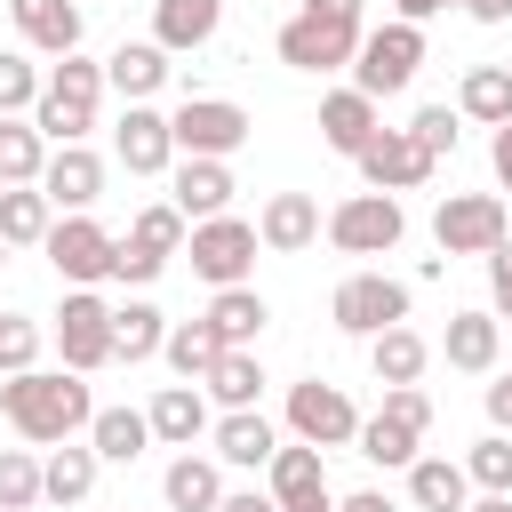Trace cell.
<instances>
[{"mask_svg":"<svg viewBox=\"0 0 512 512\" xmlns=\"http://www.w3.org/2000/svg\"><path fill=\"white\" fill-rule=\"evenodd\" d=\"M0 416H8L32 448H64V440L88 432L96 400H88V384H80L72 368H24V376H0Z\"/></svg>","mask_w":512,"mask_h":512,"instance_id":"1","label":"cell"},{"mask_svg":"<svg viewBox=\"0 0 512 512\" xmlns=\"http://www.w3.org/2000/svg\"><path fill=\"white\" fill-rule=\"evenodd\" d=\"M352 48H360V0H304L280 24V64L296 72H336L352 64Z\"/></svg>","mask_w":512,"mask_h":512,"instance_id":"2","label":"cell"},{"mask_svg":"<svg viewBox=\"0 0 512 512\" xmlns=\"http://www.w3.org/2000/svg\"><path fill=\"white\" fill-rule=\"evenodd\" d=\"M96 96H104V64H88V56H56L48 80H40L32 128H40L48 144H88V128H96Z\"/></svg>","mask_w":512,"mask_h":512,"instance_id":"3","label":"cell"},{"mask_svg":"<svg viewBox=\"0 0 512 512\" xmlns=\"http://www.w3.org/2000/svg\"><path fill=\"white\" fill-rule=\"evenodd\" d=\"M416 64H424V24H376V32H360V48H352V88L368 96V104H384V96H400L408 80H416Z\"/></svg>","mask_w":512,"mask_h":512,"instance_id":"4","label":"cell"},{"mask_svg":"<svg viewBox=\"0 0 512 512\" xmlns=\"http://www.w3.org/2000/svg\"><path fill=\"white\" fill-rule=\"evenodd\" d=\"M168 136H176L184 160H232V152L256 136V120H248L232 96H184V104L168 112Z\"/></svg>","mask_w":512,"mask_h":512,"instance_id":"5","label":"cell"},{"mask_svg":"<svg viewBox=\"0 0 512 512\" xmlns=\"http://www.w3.org/2000/svg\"><path fill=\"white\" fill-rule=\"evenodd\" d=\"M184 248H192V272L208 280V288H248V264H256V224L248 216H208V224H192L184 232Z\"/></svg>","mask_w":512,"mask_h":512,"instance_id":"6","label":"cell"},{"mask_svg":"<svg viewBox=\"0 0 512 512\" xmlns=\"http://www.w3.org/2000/svg\"><path fill=\"white\" fill-rule=\"evenodd\" d=\"M328 320H336L344 336H384V328L408 320V280H392V272H352V280H336Z\"/></svg>","mask_w":512,"mask_h":512,"instance_id":"7","label":"cell"},{"mask_svg":"<svg viewBox=\"0 0 512 512\" xmlns=\"http://www.w3.org/2000/svg\"><path fill=\"white\" fill-rule=\"evenodd\" d=\"M400 232H408V208L392 192H352L328 208V240L344 256H384V248H400Z\"/></svg>","mask_w":512,"mask_h":512,"instance_id":"8","label":"cell"},{"mask_svg":"<svg viewBox=\"0 0 512 512\" xmlns=\"http://www.w3.org/2000/svg\"><path fill=\"white\" fill-rule=\"evenodd\" d=\"M496 240H512L496 192H448V200L432 208V248H440V256H488Z\"/></svg>","mask_w":512,"mask_h":512,"instance_id":"9","label":"cell"},{"mask_svg":"<svg viewBox=\"0 0 512 512\" xmlns=\"http://www.w3.org/2000/svg\"><path fill=\"white\" fill-rule=\"evenodd\" d=\"M56 352H64V368L72 376H88V368H104L112 360V304L96 296V288H64V304H56Z\"/></svg>","mask_w":512,"mask_h":512,"instance_id":"10","label":"cell"},{"mask_svg":"<svg viewBox=\"0 0 512 512\" xmlns=\"http://www.w3.org/2000/svg\"><path fill=\"white\" fill-rule=\"evenodd\" d=\"M112 240L120 232H104L96 216H64V224H48V264H56V280L64 288H96V280H112Z\"/></svg>","mask_w":512,"mask_h":512,"instance_id":"11","label":"cell"},{"mask_svg":"<svg viewBox=\"0 0 512 512\" xmlns=\"http://www.w3.org/2000/svg\"><path fill=\"white\" fill-rule=\"evenodd\" d=\"M288 432L304 440V448H352V432H360V408L344 400V384H288Z\"/></svg>","mask_w":512,"mask_h":512,"instance_id":"12","label":"cell"},{"mask_svg":"<svg viewBox=\"0 0 512 512\" xmlns=\"http://www.w3.org/2000/svg\"><path fill=\"white\" fill-rule=\"evenodd\" d=\"M352 168H360V184H368V192H416L440 160H432L408 128H376V136L360 144V160H352Z\"/></svg>","mask_w":512,"mask_h":512,"instance_id":"13","label":"cell"},{"mask_svg":"<svg viewBox=\"0 0 512 512\" xmlns=\"http://www.w3.org/2000/svg\"><path fill=\"white\" fill-rule=\"evenodd\" d=\"M40 192H48V208L88 216V208L104 200V160H96L88 144H56V152H48V168H40Z\"/></svg>","mask_w":512,"mask_h":512,"instance_id":"14","label":"cell"},{"mask_svg":"<svg viewBox=\"0 0 512 512\" xmlns=\"http://www.w3.org/2000/svg\"><path fill=\"white\" fill-rule=\"evenodd\" d=\"M168 192H176L168 208H176L184 224H208V216H232V192H240V184H232V168H224V160H176Z\"/></svg>","mask_w":512,"mask_h":512,"instance_id":"15","label":"cell"},{"mask_svg":"<svg viewBox=\"0 0 512 512\" xmlns=\"http://www.w3.org/2000/svg\"><path fill=\"white\" fill-rule=\"evenodd\" d=\"M120 168L128 176H168V160H176V136H168V112H152V104H128L120 112Z\"/></svg>","mask_w":512,"mask_h":512,"instance_id":"16","label":"cell"},{"mask_svg":"<svg viewBox=\"0 0 512 512\" xmlns=\"http://www.w3.org/2000/svg\"><path fill=\"white\" fill-rule=\"evenodd\" d=\"M256 240H264L272 256H304V248L320 240V200H312V192H272V200L256 208Z\"/></svg>","mask_w":512,"mask_h":512,"instance_id":"17","label":"cell"},{"mask_svg":"<svg viewBox=\"0 0 512 512\" xmlns=\"http://www.w3.org/2000/svg\"><path fill=\"white\" fill-rule=\"evenodd\" d=\"M216 24H224V0H152V48H168V56L208 48Z\"/></svg>","mask_w":512,"mask_h":512,"instance_id":"18","label":"cell"},{"mask_svg":"<svg viewBox=\"0 0 512 512\" xmlns=\"http://www.w3.org/2000/svg\"><path fill=\"white\" fill-rule=\"evenodd\" d=\"M208 440H216V464H240V472H264L272 448H280V432L264 424V408H232V416H216Z\"/></svg>","mask_w":512,"mask_h":512,"instance_id":"19","label":"cell"},{"mask_svg":"<svg viewBox=\"0 0 512 512\" xmlns=\"http://www.w3.org/2000/svg\"><path fill=\"white\" fill-rule=\"evenodd\" d=\"M264 496H272V504H320V496H328L320 448H304V440H280V448H272V464H264Z\"/></svg>","mask_w":512,"mask_h":512,"instance_id":"20","label":"cell"},{"mask_svg":"<svg viewBox=\"0 0 512 512\" xmlns=\"http://www.w3.org/2000/svg\"><path fill=\"white\" fill-rule=\"evenodd\" d=\"M8 16L40 56H80V0H8Z\"/></svg>","mask_w":512,"mask_h":512,"instance_id":"21","label":"cell"},{"mask_svg":"<svg viewBox=\"0 0 512 512\" xmlns=\"http://www.w3.org/2000/svg\"><path fill=\"white\" fill-rule=\"evenodd\" d=\"M104 88H120L128 104H152V96L168 88V48H152V40H120V48L104 56Z\"/></svg>","mask_w":512,"mask_h":512,"instance_id":"22","label":"cell"},{"mask_svg":"<svg viewBox=\"0 0 512 512\" xmlns=\"http://www.w3.org/2000/svg\"><path fill=\"white\" fill-rule=\"evenodd\" d=\"M496 344H504V320H496V312H448L440 360L464 368V376H488V368H496Z\"/></svg>","mask_w":512,"mask_h":512,"instance_id":"23","label":"cell"},{"mask_svg":"<svg viewBox=\"0 0 512 512\" xmlns=\"http://www.w3.org/2000/svg\"><path fill=\"white\" fill-rule=\"evenodd\" d=\"M144 424H152V440L192 448V440L208 432V392H200V384H160V392H152V408H144Z\"/></svg>","mask_w":512,"mask_h":512,"instance_id":"24","label":"cell"},{"mask_svg":"<svg viewBox=\"0 0 512 512\" xmlns=\"http://www.w3.org/2000/svg\"><path fill=\"white\" fill-rule=\"evenodd\" d=\"M376 128H384V120H376V104H368L360 88H328V96H320V136H328V152L360 160V144H368Z\"/></svg>","mask_w":512,"mask_h":512,"instance_id":"25","label":"cell"},{"mask_svg":"<svg viewBox=\"0 0 512 512\" xmlns=\"http://www.w3.org/2000/svg\"><path fill=\"white\" fill-rule=\"evenodd\" d=\"M160 496H168V512H216V504H224V464L184 448V456L160 472Z\"/></svg>","mask_w":512,"mask_h":512,"instance_id":"26","label":"cell"},{"mask_svg":"<svg viewBox=\"0 0 512 512\" xmlns=\"http://www.w3.org/2000/svg\"><path fill=\"white\" fill-rule=\"evenodd\" d=\"M408 504H416V512H464V504H472L464 464H456V456H416V464H408Z\"/></svg>","mask_w":512,"mask_h":512,"instance_id":"27","label":"cell"},{"mask_svg":"<svg viewBox=\"0 0 512 512\" xmlns=\"http://www.w3.org/2000/svg\"><path fill=\"white\" fill-rule=\"evenodd\" d=\"M216 336H224V352H248L256 336H264V320H272V304L256 296V288H216V304L200 312Z\"/></svg>","mask_w":512,"mask_h":512,"instance_id":"28","label":"cell"},{"mask_svg":"<svg viewBox=\"0 0 512 512\" xmlns=\"http://www.w3.org/2000/svg\"><path fill=\"white\" fill-rule=\"evenodd\" d=\"M368 368H376V384L392 392V384H416L424 368H432V344L400 320V328H384V336H368Z\"/></svg>","mask_w":512,"mask_h":512,"instance_id":"29","label":"cell"},{"mask_svg":"<svg viewBox=\"0 0 512 512\" xmlns=\"http://www.w3.org/2000/svg\"><path fill=\"white\" fill-rule=\"evenodd\" d=\"M88 448H96V464H136V456L152 448L144 408H96V416H88Z\"/></svg>","mask_w":512,"mask_h":512,"instance_id":"30","label":"cell"},{"mask_svg":"<svg viewBox=\"0 0 512 512\" xmlns=\"http://www.w3.org/2000/svg\"><path fill=\"white\" fill-rule=\"evenodd\" d=\"M40 496H48V504H88V496H96V448H88V440L48 448V464H40Z\"/></svg>","mask_w":512,"mask_h":512,"instance_id":"31","label":"cell"},{"mask_svg":"<svg viewBox=\"0 0 512 512\" xmlns=\"http://www.w3.org/2000/svg\"><path fill=\"white\" fill-rule=\"evenodd\" d=\"M456 120L504 128V120H512V64H472L464 88H456Z\"/></svg>","mask_w":512,"mask_h":512,"instance_id":"32","label":"cell"},{"mask_svg":"<svg viewBox=\"0 0 512 512\" xmlns=\"http://www.w3.org/2000/svg\"><path fill=\"white\" fill-rule=\"evenodd\" d=\"M160 344H168V312H160V304H144V296H136V304H112V360L136 368V360H152Z\"/></svg>","mask_w":512,"mask_h":512,"instance_id":"33","label":"cell"},{"mask_svg":"<svg viewBox=\"0 0 512 512\" xmlns=\"http://www.w3.org/2000/svg\"><path fill=\"white\" fill-rule=\"evenodd\" d=\"M48 224H56V208H48L40 184H0V240L8 248H40Z\"/></svg>","mask_w":512,"mask_h":512,"instance_id":"34","label":"cell"},{"mask_svg":"<svg viewBox=\"0 0 512 512\" xmlns=\"http://www.w3.org/2000/svg\"><path fill=\"white\" fill-rule=\"evenodd\" d=\"M160 360H168L184 384H200V376L224 360V336H216L208 320H168V344H160Z\"/></svg>","mask_w":512,"mask_h":512,"instance_id":"35","label":"cell"},{"mask_svg":"<svg viewBox=\"0 0 512 512\" xmlns=\"http://www.w3.org/2000/svg\"><path fill=\"white\" fill-rule=\"evenodd\" d=\"M200 392H208L224 416H232V408H256V392H264V360H256V352H224V360L200 376Z\"/></svg>","mask_w":512,"mask_h":512,"instance_id":"36","label":"cell"},{"mask_svg":"<svg viewBox=\"0 0 512 512\" xmlns=\"http://www.w3.org/2000/svg\"><path fill=\"white\" fill-rule=\"evenodd\" d=\"M48 168V136L32 120H0V184H40Z\"/></svg>","mask_w":512,"mask_h":512,"instance_id":"37","label":"cell"},{"mask_svg":"<svg viewBox=\"0 0 512 512\" xmlns=\"http://www.w3.org/2000/svg\"><path fill=\"white\" fill-rule=\"evenodd\" d=\"M416 440H424V432H408V424H400V416H384V408H376V416H360V432H352V448H360L368 464H416Z\"/></svg>","mask_w":512,"mask_h":512,"instance_id":"38","label":"cell"},{"mask_svg":"<svg viewBox=\"0 0 512 512\" xmlns=\"http://www.w3.org/2000/svg\"><path fill=\"white\" fill-rule=\"evenodd\" d=\"M464 480H472L480 496H512V432H488V440H472V456H464Z\"/></svg>","mask_w":512,"mask_h":512,"instance_id":"39","label":"cell"},{"mask_svg":"<svg viewBox=\"0 0 512 512\" xmlns=\"http://www.w3.org/2000/svg\"><path fill=\"white\" fill-rule=\"evenodd\" d=\"M184 232H192V224H184V216H176L168 200H152V208H144V216H136V224L120 232V240H136L144 256H160V264H168V256L184 248Z\"/></svg>","mask_w":512,"mask_h":512,"instance_id":"40","label":"cell"},{"mask_svg":"<svg viewBox=\"0 0 512 512\" xmlns=\"http://www.w3.org/2000/svg\"><path fill=\"white\" fill-rule=\"evenodd\" d=\"M40 344H48V328H40L32 312H0V376L40 368Z\"/></svg>","mask_w":512,"mask_h":512,"instance_id":"41","label":"cell"},{"mask_svg":"<svg viewBox=\"0 0 512 512\" xmlns=\"http://www.w3.org/2000/svg\"><path fill=\"white\" fill-rule=\"evenodd\" d=\"M40 64L32 56H16V48H0V120H24L32 104H40Z\"/></svg>","mask_w":512,"mask_h":512,"instance_id":"42","label":"cell"},{"mask_svg":"<svg viewBox=\"0 0 512 512\" xmlns=\"http://www.w3.org/2000/svg\"><path fill=\"white\" fill-rule=\"evenodd\" d=\"M40 504V464L32 448H0V512H32Z\"/></svg>","mask_w":512,"mask_h":512,"instance_id":"43","label":"cell"},{"mask_svg":"<svg viewBox=\"0 0 512 512\" xmlns=\"http://www.w3.org/2000/svg\"><path fill=\"white\" fill-rule=\"evenodd\" d=\"M408 136H416L432 160H440V152H456V104H424V112L408 120Z\"/></svg>","mask_w":512,"mask_h":512,"instance_id":"44","label":"cell"},{"mask_svg":"<svg viewBox=\"0 0 512 512\" xmlns=\"http://www.w3.org/2000/svg\"><path fill=\"white\" fill-rule=\"evenodd\" d=\"M384 416H400L408 432H432V392L424 384H392L384 392Z\"/></svg>","mask_w":512,"mask_h":512,"instance_id":"45","label":"cell"},{"mask_svg":"<svg viewBox=\"0 0 512 512\" xmlns=\"http://www.w3.org/2000/svg\"><path fill=\"white\" fill-rule=\"evenodd\" d=\"M488 312H496V320H512V240H496V248H488Z\"/></svg>","mask_w":512,"mask_h":512,"instance_id":"46","label":"cell"},{"mask_svg":"<svg viewBox=\"0 0 512 512\" xmlns=\"http://www.w3.org/2000/svg\"><path fill=\"white\" fill-rule=\"evenodd\" d=\"M480 400H488V424H496V432H512V376H496Z\"/></svg>","mask_w":512,"mask_h":512,"instance_id":"47","label":"cell"},{"mask_svg":"<svg viewBox=\"0 0 512 512\" xmlns=\"http://www.w3.org/2000/svg\"><path fill=\"white\" fill-rule=\"evenodd\" d=\"M488 168H496V184L512 192V120H504V128L488 136Z\"/></svg>","mask_w":512,"mask_h":512,"instance_id":"48","label":"cell"},{"mask_svg":"<svg viewBox=\"0 0 512 512\" xmlns=\"http://www.w3.org/2000/svg\"><path fill=\"white\" fill-rule=\"evenodd\" d=\"M336 512H400L384 488H352V496H336Z\"/></svg>","mask_w":512,"mask_h":512,"instance_id":"49","label":"cell"},{"mask_svg":"<svg viewBox=\"0 0 512 512\" xmlns=\"http://www.w3.org/2000/svg\"><path fill=\"white\" fill-rule=\"evenodd\" d=\"M216 512H280V504H272L264 488H224V504H216Z\"/></svg>","mask_w":512,"mask_h":512,"instance_id":"50","label":"cell"},{"mask_svg":"<svg viewBox=\"0 0 512 512\" xmlns=\"http://www.w3.org/2000/svg\"><path fill=\"white\" fill-rule=\"evenodd\" d=\"M440 8H464V0H392L400 24H424V16H440Z\"/></svg>","mask_w":512,"mask_h":512,"instance_id":"51","label":"cell"},{"mask_svg":"<svg viewBox=\"0 0 512 512\" xmlns=\"http://www.w3.org/2000/svg\"><path fill=\"white\" fill-rule=\"evenodd\" d=\"M464 16H472V24H504V16H512V0H464Z\"/></svg>","mask_w":512,"mask_h":512,"instance_id":"52","label":"cell"},{"mask_svg":"<svg viewBox=\"0 0 512 512\" xmlns=\"http://www.w3.org/2000/svg\"><path fill=\"white\" fill-rule=\"evenodd\" d=\"M464 512H512V496H472Z\"/></svg>","mask_w":512,"mask_h":512,"instance_id":"53","label":"cell"},{"mask_svg":"<svg viewBox=\"0 0 512 512\" xmlns=\"http://www.w3.org/2000/svg\"><path fill=\"white\" fill-rule=\"evenodd\" d=\"M280 512H336V496H320V504H280Z\"/></svg>","mask_w":512,"mask_h":512,"instance_id":"54","label":"cell"},{"mask_svg":"<svg viewBox=\"0 0 512 512\" xmlns=\"http://www.w3.org/2000/svg\"><path fill=\"white\" fill-rule=\"evenodd\" d=\"M0 264H8V240H0Z\"/></svg>","mask_w":512,"mask_h":512,"instance_id":"55","label":"cell"}]
</instances>
